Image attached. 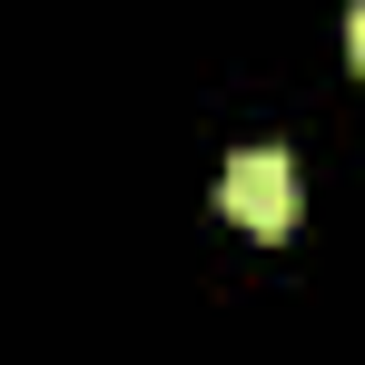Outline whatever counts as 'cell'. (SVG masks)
<instances>
[{"label":"cell","mask_w":365,"mask_h":365,"mask_svg":"<svg viewBox=\"0 0 365 365\" xmlns=\"http://www.w3.org/2000/svg\"><path fill=\"white\" fill-rule=\"evenodd\" d=\"M217 207L237 217L247 237H287V227L306 217L297 158H287V148H237V158H227V178H217Z\"/></svg>","instance_id":"obj_1"}]
</instances>
